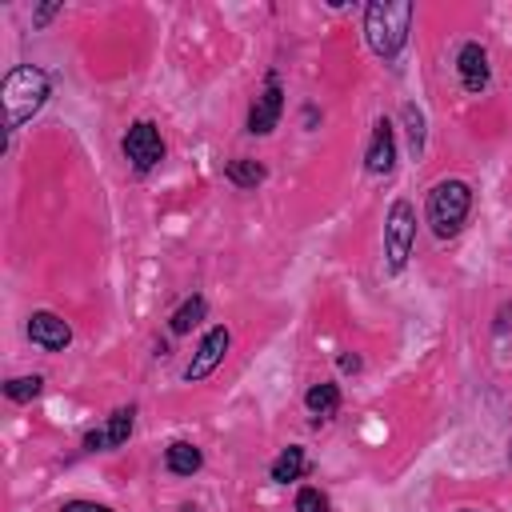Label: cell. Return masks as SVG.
Returning <instances> with one entry per match:
<instances>
[{
	"mask_svg": "<svg viewBox=\"0 0 512 512\" xmlns=\"http://www.w3.org/2000/svg\"><path fill=\"white\" fill-rule=\"evenodd\" d=\"M416 4L412 0H368L364 4V44L376 60L396 64L400 52L408 48Z\"/></svg>",
	"mask_w": 512,
	"mask_h": 512,
	"instance_id": "6da1fadb",
	"label": "cell"
},
{
	"mask_svg": "<svg viewBox=\"0 0 512 512\" xmlns=\"http://www.w3.org/2000/svg\"><path fill=\"white\" fill-rule=\"evenodd\" d=\"M52 96V76L40 64H16L0 80V104H4V132L16 136Z\"/></svg>",
	"mask_w": 512,
	"mask_h": 512,
	"instance_id": "7a4b0ae2",
	"label": "cell"
},
{
	"mask_svg": "<svg viewBox=\"0 0 512 512\" xmlns=\"http://www.w3.org/2000/svg\"><path fill=\"white\" fill-rule=\"evenodd\" d=\"M476 192L464 176H444L424 192V224L432 228L436 240H456L472 216Z\"/></svg>",
	"mask_w": 512,
	"mask_h": 512,
	"instance_id": "3957f363",
	"label": "cell"
},
{
	"mask_svg": "<svg viewBox=\"0 0 512 512\" xmlns=\"http://www.w3.org/2000/svg\"><path fill=\"white\" fill-rule=\"evenodd\" d=\"M416 204L408 196H396L384 212V272L388 276H400L412 260V248H416Z\"/></svg>",
	"mask_w": 512,
	"mask_h": 512,
	"instance_id": "277c9868",
	"label": "cell"
},
{
	"mask_svg": "<svg viewBox=\"0 0 512 512\" xmlns=\"http://www.w3.org/2000/svg\"><path fill=\"white\" fill-rule=\"evenodd\" d=\"M120 156L128 160V168L136 176L156 172L168 156V144H164V132L156 128V120H132L128 132L120 136Z\"/></svg>",
	"mask_w": 512,
	"mask_h": 512,
	"instance_id": "5b68a950",
	"label": "cell"
},
{
	"mask_svg": "<svg viewBox=\"0 0 512 512\" xmlns=\"http://www.w3.org/2000/svg\"><path fill=\"white\" fill-rule=\"evenodd\" d=\"M284 100H288L284 80H280V72H276V68H268V72H264V88H260V92H256V100L248 104L244 132H248V136H272V132L280 128Z\"/></svg>",
	"mask_w": 512,
	"mask_h": 512,
	"instance_id": "8992f818",
	"label": "cell"
},
{
	"mask_svg": "<svg viewBox=\"0 0 512 512\" xmlns=\"http://www.w3.org/2000/svg\"><path fill=\"white\" fill-rule=\"evenodd\" d=\"M228 348H232V332H228V324H212V328H204L200 340H196L192 360L184 364V384H200V380H208V376L224 364Z\"/></svg>",
	"mask_w": 512,
	"mask_h": 512,
	"instance_id": "52a82bcc",
	"label": "cell"
},
{
	"mask_svg": "<svg viewBox=\"0 0 512 512\" xmlns=\"http://www.w3.org/2000/svg\"><path fill=\"white\" fill-rule=\"evenodd\" d=\"M132 432H136V404H120L104 416V424H96L80 436V448L84 452H116L128 444Z\"/></svg>",
	"mask_w": 512,
	"mask_h": 512,
	"instance_id": "ba28073f",
	"label": "cell"
},
{
	"mask_svg": "<svg viewBox=\"0 0 512 512\" xmlns=\"http://www.w3.org/2000/svg\"><path fill=\"white\" fill-rule=\"evenodd\" d=\"M396 156H400V144H396V124L392 116H376L372 120V132H368V144H364V172L368 176H392L396 168Z\"/></svg>",
	"mask_w": 512,
	"mask_h": 512,
	"instance_id": "9c48e42d",
	"label": "cell"
},
{
	"mask_svg": "<svg viewBox=\"0 0 512 512\" xmlns=\"http://www.w3.org/2000/svg\"><path fill=\"white\" fill-rule=\"evenodd\" d=\"M456 80L468 96H484L492 84V56L480 40H464L456 48Z\"/></svg>",
	"mask_w": 512,
	"mask_h": 512,
	"instance_id": "30bf717a",
	"label": "cell"
},
{
	"mask_svg": "<svg viewBox=\"0 0 512 512\" xmlns=\"http://www.w3.org/2000/svg\"><path fill=\"white\" fill-rule=\"evenodd\" d=\"M24 336H28L40 352H64V348L72 344V324H68L60 312H52V308H36V312H28V320H24Z\"/></svg>",
	"mask_w": 512,
	"mask_h": 512,
	"instance_id": "8fae6325",
	"label": "cell"
},
{
	"mask_svg": "<svg viewBox=\"0 0 512 512\" xmlns=\"http://www.w3.org/2000/svg\"><path fill=\"white\" fill-rule=\"evenodd\" d=\"M340 404H344V396H340V384L336 380H316L304 392V408H308L312 424H328L340 412Z\"/></svg>",
	"mask_w": 512,
	"mask_h": 512,
	"instance_id": "7c38bea8",
	"label": "cell"
},
{
	"mask_svg": "<svg viewBox=\"0 0 512 512\" xmlns=\"http://www.w3.org/2000/svg\"><path fill=\"white\" fill-rule=\"evenodd\" d=\"M304 472H308V452H304V444H288V448H280V452L272 456V464H268V480L280 484V488L304 480Z\"/></svg>",
	"mask_w": 512,
	"mask_h": 512,
	"instance_id": "4fadbf2b",
	"label": "cell"
},
{
	"mask_svg": "<svg viewBox=\"0 0 512 512\" xmlns=\"http://www.w3.org/2000/svg\"><path fill=\"white\" fill-rule=\"evenodd\" d=\"M204 468V448L200 444H192V440H172L168 448H164V472L168 476H196Z\"/></svg>",
	"mask_w": 512,
	"mask_h": 512,
	"instance_id": "5bb4252c",
	"label": "cell"
},
{
	"mask_svg": "<svg viewBox=\"0 0 512 512\" xmlns=\"http://www.w3.org/2000/svg\"><path fill=\"white\" fill-rule=\"evenodd\" d=\"M400 124H404V144H408V156L420 160L424 148H428V116L416 100H404L400 104Z\"/></svg>",
	"mask_w": 512,
	"mask_h": 512,
	"instance_id": "9a60e30c",
	"label": "cell"
},
{
	"mask_svg": "<svg viewBox=\"0 0 512 512\" xmlns=\"http://www.w3.org/2000/svg\"><path fill=\"white\" fill-rule=\"evenodd\" d=\"M224 180L232 188H240V192H252V188H260L268 180V168L256 156H232V160H224Z\"/></svg>",
	"mask_w": 512,
	"mask_h": 512,
	"instance_id": "2e32d148",
	"label": "cell"
},
{
	"mask_svg": "<svg viewBox=\"0 0 512 512\" xmlns=\"http://www.w3.org/2000/svg\"><path fill=\"white\" fill-rule=\"evenodd\" d=\"M204 316H208V300H204L200 292L184 296V300L172 308V316H168V336H192V328H200Z\"/></svg>",
	"mask_w": 512,
	"mask_h": 512,
	"instance_id": "e0dca14e",
	"label": "cell"
},
{
	"mask_svg": "<svg viewBox=\"0 0 512 512\" xmlns=\"http://www.w3.org/2000/svg\"><path fill=\"white\" fill-rule=\"evenodd\" d=\"M0 392H4V400H8V404H32V400L44 392V376H40V372L8 376V380L0 384Z\"/></svg>",
	"mask_w": 512,
	"mask_h": 512,
	"instance_id": "ac0fdd59",
	"label": "cell"
},
{
	"mask_svg": "<svg viewBox=\"0 0 512 512\" xmlns=\"http://www.w3.org/2000/svg\"><path fill=\"white\" fill-rule=\"evenodd\" d=\"M292 508H296V512H332V500H328V492H320L316 484H300L296 496H292Z\"/></svg>",
	"mask_w": 512,
	"mask_h": 512,
	"instance_id": "d6986e66",
	"label": "cell"
},
{
	"mask_svg": "<svg viewBox=\"0 0 512 512\" xmlns=\"http://www.w3.org/2000/svg\"><path fill=\"white\" fill-rule=\"evenodd\" d=\"M60 12H64V4H60V0H56V4H36V8H32V28H48Z\"/></svg>",
	"mask_w": 512,
	"mask_h": 512,
	"instance_id": "ffe728a7",
	"label": "cell"
},
{
	"mask_svg": "<svg viewBox=\"0 0 512 512\" xmlns=\"http://www.w3.org/2000/svg\"><path fill=\"white\" fill-rule=\"evenodd\" d=\"M60 512H112V508H108V504H96V500H80V496H76V500H64V504H60Z\"/></svg>",
	"mask_w": 512,
	"mask_h": 512,
	"instance_id": "44dd1931",
	"label": "cell"
},
{
	"mask_svg": "<svg viewBox=\"0 0 512 512\" xmlns=\"http://www.w3.org/2000/svg\"><path fill=\"white\" fill-rule=\"evenodd\" d=\"M336 368H340V372H352V376H356V372L364 368V360H360L356 352H340V356H336Z\"/></svg>",
	"mask_w": 512,
	"mask_h": 512,
	"instance_id": "7402d4cb",
	"label": "cell"
},
{
	"mask_svg": "<svg viewBox=\"0 0 512 512\" xmlns=\"http://www.w3.org/2000/svg\"><path fill=\"white\" fill-rule=\"evenodd\" d=\"M316 124H320V108L316 104H304V128L316 132Z\"/></svg>",
	"mask_w": 512,
	"mask_h": 512,
	"instance_id": "603a6c76",
	"label": "cell"
},
{
	"mask_svg": "<svg viewBox=\"0 0 512 512\" xmlns=\"http://www.w3.org/2000/svg\"><path fill=\"white\" fill-rule=\"evenodd\" d=\"M504 460H508V468H512V440H508V448H504Z\"/></svg>",
	"mask_w": 512,
	"mask_h": 512,
	"instance_id": "cb8c5ba5",
	"label": "cell"
},
{
	"mask_svg": "<svg viewBox=\"0 0 512 512\" xmlns=\"http://www.w3.org/2000/svg\"><path fill=\"white\" fill-rule=\"evenodd\" d=\"M456 512H484V508H468V504H464V508H456Z\"/></svg>",
	"mask_w": 512,
	"mask_h": 512,
	"instance_id": "d4e9b609",
	"label": "cell"
}]
</instances>
